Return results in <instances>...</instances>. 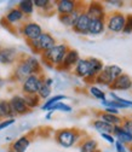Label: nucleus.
<instances>
[{
	"label": "nucleus",
	"instance_id": "nucleus-28",
	"mask_svg": "<svg viewBox=\"0 0 132 152\" xmlns=\"http://www.w3.org/2000/svg\"><path fill=\"white\" fill-rule=\"evenodd\" d=\"M92 127L95 128L100 134H102V133H107V134H111L113 133V126L108 124L107 122L100 120V118H96L95 121H92Z\"/></svg>",
	"mask_w": 132,
	"mask_h": 152
},
{
	"label": "nucleus",
	"instance_id": "nucleus-24",
	"mask_svg": "<svg viewBox=\"0 0 132 152\" xmlns=\"http://www.w3.org/2000/svg\"><path fill=\"white\" fill-rule=\"evenodd\" d=\"M34 9L40 10L43 13H50L55 11V1L51 0H33Z\"/></svg>",
	"mask_w": 132,
	"mask_h": 152
},
{
	"label": "nucleus",
	"instance_id": "nucleus-6",
	"mask_svg": "<svg viewBox=\"0 0 132 152\" xmlns=\"http://www.w3.org/2000/svg\"><path fill=\"white\" fill-rule=\"evenodd\" d=\"M18 31H20V34L24 37L26 41L35 40L44 33L41 26L36 22H33V21H27V22L22 23Z\"/></svg>",
	"mask_w": 132,
	"mask_h": 152
},
{
	"label": "nucleus",
	"instance_id": "nucleus-45",
	"mask_svg": "<svg viewBox=\"0 0 132 152\" xmlns=\"http://www.w3.org/2000/svg\"><path fill=\"white\" fill-rule=\"evenodd\" d=\"M97 152H101V151H100V150H98V151H97Z\"/></svg>",
	"mask_w": 132,
	"mask_h": 152
},
{
	"label": "nucleus",
	"instance_id": "nucleus-29",
	"mask_svg": "<svg viewBox=\"0 0 132 152\" xmlns=\"http://www.w3.org/2000/svg\"><path fill=\"white\" fill-rule=\"evenodd\" d=\"M64 99H67V97L64 96V94H56V96H51L49 99H46L44 102L43 105H40V109L44 110V111H49L51 106H53L55 104H57V103H60V102H62Z\"/></svg>",
	"mask_w": 132,
	"mask_h": 152
},
{
	"label": "nucleus",
	"instance_id": "nucleus-40",
	"mask_svg": "<svg viewBox=\"0 0 132 152\" xmlns=\"http://www.w3.org/2000/svg\"><path fill=\"white\" fill-rule=\"evenodd\" d=\"M43 81H44V83H46L50 87H52L53 83H55V80L52 77H49V76H45V75H44V77H43Z\"/></svg>",
	"mask_w": 132,
	"mask_h": 152
},
{
	"label": "nucleus",
	"instance_id": "nucleus-9",
	"mask_svg": "<svg viewBox=\"0 0 132 152\" xmlns=\"http://www.w3.org/2000/svg\"><path fill=\"white\" fill-rule=\"evenodd\" d=\"M83 5V3L77 1V0H57V1H55V11L57 12L58 16L70 15Z\"/></svg>",
	"mask_w": 132,
	"mask_h": 152
},
{
	"label": "nucleus",
	"instance_id": "nucleus-47",
	"mask_svg": "<svg viewBox=\"0 0 132 152\" xmlns=\"http://www.w3.org/2000/svg\"><path fill=\"white\" fill-rule=\"evenodd\" d=\"M0 50H1V46H0Z\"/></svg>",
	"mask_w": 132,
	"mask_h": 152
},
{
	"label": "nucleus",
	"instance_id": "nucleus-25",
	"mask_svg": "<svg viewBox=\"0 0 132 152\" xmlns=\"http://www.w3.org/2000/svg\"><path fill=\"white\" fill-rule=\"evenodd\" d=\"M98 118L104 121V122H107L108 124H110L113 127L114 126H120L121 122H122V117L120 115H113V113H107L104 111L98 112Z\"/></svg>",
	"mask_w": 132,
	"mask_h": 152
},
{
	"label": "nucleus",
	"instance_id": "nucleus-37",
	"mask_svg": "<svg viewBox=\"0 0 132 152\" xmlns=\"http://www.w3.org/2000/svg\"><path fill=\"white\" fill-rule=\"evenodd\" d=\"M105 3L110 6H115V7H122L124 6V1H121V0H107Z\"/></svg>",
	"mask_w": 132,
	"mask_h": 152
},
{
	"label": "nucleus",
	"instance_id": "nucleus-7",
	"mask_svg": "<svg viewBox=\"0 0 132 152\" xmlns=\"http://www.w3.org/2000/svg\"><path fill=\"white\" fill-rule=\"evenodd\" d=\"M126 16L119 11L111 12L105 17V28L111 33H122Z\"/></svg>",
	"mask_w": 132,
	"mask_h": 152
},
{
	"label": "nucleus",
	"instance_id": "nucleus-31",
	"mask_svg": "<svg viewBox=\"0 0 132 152\" xmlns=\"http://www.w3.org/2000/svg\"><path fill=\"white\" fill-rule=\"evenodd\" d=\"M44 77V76H43ZM38 97H39L41 100H46V99H49L50 97H51V94H52V87H50V86H47L46 83H44V81L41 82V85H40V87H39V91H38Z\"/></svg>",
	"mask_w": 132,
	"mask_h": 152
},
{
	"label": "nucleus",
	"instance_id": "nucleus-49",
	"mask_svg": "<svg viewBox=\"0 0 132 152\" xmlns=\"http://www.w3.org/2000/svg\"><path fill=\"white\" fill-rule=\"evenodd\" d=\"M131 91H132V87H131Z\"/></svg>",
	"mask_w": 132,
	"mask_h": 152
},
{
	"label": "nucleus",
	"instance_id": "nucleus-1",
	"mask_svg": "<svg viewBox=\"0 0 132 152\" xmlns=\"http://www.w3.org/2000/svg\"><path fill=\"white\" fill-rule=\"evenodd\" d=\"M30 75H43L41 62L34 56H21L15 64V69L11 75V80L17 83H22Z\"/></svg>",
	"mask_w": 132,
	"mask_h": 152
},
{
	"label": "nucleus",
	"instance_id": "nucleus-27",
	"mask_svg": "<svg viewBox=\"0 0 132 152\" xmlns=\"http://www.w3.org/2000/svg\"><path fill=\"white\" fill-rule=\"evenodd\" d=\"M18 10H20L26 17L27 16H32L34 13V4H33V0H21L18 1L17 6Z\"/></svg>",
	"mask_w": 132,
	"mask_h": 152
},
{
	"label": "nucleus",
	"instance_id": "nucleus-35",
	"mask_svg": "<svg viewBox=\"0 0 132 152\" xmlns=\"http://www.w3.org/2000/svg\"><path fill=\"white\" fill-rule=\"evenodd\" d=\"M124 34H131L132 33V15L126 16V21H125V27L122 30Z\"/></svg>",
	"mask_w": 132,
	"mask_h": 152
},
{
	"label": "nucleus",
	"instance_id": "nucleus-43",
	"mask_svg": "<svg viewBox=\"0 0 132 152\" xmlns=\"http://www.w3.org/2000/svg\"><path fill=\"white\" fill-rule=\"evenodd\" d=\"M52 113H53V112H51V111H49V112H47V115H46V120H50V118L52 117Z\"/></svg>",
	"mask_w": 132,
	"mask_h": 152
},
{
	"label": "nucleus",
	"instance_id": "nucleus-19",
	"mask_svg": "<svg viewBox=\"0 0 132 152\" xmlns=\"http://www.w3.org/2000/svg\"><path fill=\"white\" fill-rule=\"evenodd\" d=\"M85 9V5L80 6L79 9H77L74 12H72L70 15H61L58 16V21L60 23H62L64 27H68V28H73V26L75 24V22H77V20L79 18L80 13L84 11Z\"/></svg>",
	"mask_w": 132,
	"mask_h": 152
},
{
	"label": "nucleus",
	"instance_id": "nucleus-33",
	"mask_svg": "<svg viewBox=\"0 0 132 152\" xmlns=\"http://www.w3.org/2000/svg\"><path fill=\"white\" fill-rule=\"evenodd\" d=\"M49 111H51V112H55V111H62V112H72V111H73V107H72L70 105H68V104L63 103V102H60V103H57V104H55L53 106H51ZM49 111H47V112H49Z\"/></svg>",
	"mask_w": 132,
	"mask_h": 152
},
{
	"label": "nucleus",
	"instance_id": "nucleus-39",
	"mask_svg": "<svg viewBox=\"0 0 132 152\" xmlns=\"http://www.w3.org/2000/svg\"><path fill=\"white\" fill-rule=\"evenodd\" d=\"M114 145H115V150H117V152H127V150H126V146H125L122 142H120V141L115 140Z\"/></svg>",
	"mask_w": 132,
	"mask_h": 152
},
{
	"label": "nucleus",
	"instance_id": "nucleus-10",
	"mask_svg": "<svg viewBox=\"0 0 132 152\" xmlns=\"http://www.w3.org/2000/svg\"><path fill=\"white\" fill-rule=\"evenodd\" d=\"M9 102H10V105H11V109L15 113V116H23L32 111L27 106L22 94H15V96H12L9 99Z\"/></svg>",
	"mask_w": 132,
	"mask_h": 152
},
{
	"label": "nucleus",
	"instance_id": "nucleus-30",
	"mask_svg": "<svg viewBox=\"0 0 132 152\" xmlns=\"http://www.w3.org/2000/svg\"><path fill=\"white\" fill-rule=\"evenodd\" d=\"M24 98V102L27 104V106L33 110V109H36L40 106V103H41V99L38 97V94H30V96H23Z\"/></svg>",
	"mask_w": 132,
	"mask_h": 152
},
{
	"label": "nucleus",
	"instance_id": "nucleus-46",
	"mask_svg": "<svg viewBox=\"0 0 132 152\" xmlns=\"http://www.w3.org/2000/svg\"><path fill=\"white\" fill-rule=\"evenodd\" d=\"M9 152H13V151H9Z\"/></svg>",
	"mask_w": 132,
	"mask_h": 152
},
{
	"label": "nucleus",
	"instance_id": "nucleus-41",
	"mask_svg": "<svg viewBox=\"0 0 132 152\" xmlns=\"http://www.w3.org/2000/svg\"><path fill=\"white\" fill-rule=\"evenodd\" d=\"M104 112H107V113H113V115H119L120 113V111L119 110H117V109H113V107H104V110H103Z\"/></svg>",
	"mask_w": 132,
	"mask_h": 152
},
{
	"label": "nucleus",
	"instance_id": "nucleus-23",
	"mask_svg": "<svg viewBox=\"0 0 132 152\" xmlns=\"http://www.w3.org/2000/svg\"><path fill=\"white\" fill-rule=\"evenodd\" d=\"M80 152H97L98 151V142L93 138H85L79 144Z\"/></svg>",
	"mask_w": 132,
	"mask_h": 152
},
{
	"label": "nucleus",
	"instance_id": "nucleus-32",
	"mask_svg": "<svg viewBox=\"0 0 132 152\" xmlns=\"http://www.w3.org/2000/svg\"><path fill=\"white\" fill-rule=\"evenodd\" d=\"M88 93H90L95 99H98V100H101V102H103V100L107 99L105 92L102 91V88H100L98 86H93V85H91V86L88 87Z\"/></svg>",
	"mask_w": 132,
	"mask_h": 152
},
{
	"label": "nucleus",
	"instance_id": "nucleus-8",
	"mask_svg": "<svg viewBox=\"0 0 132 152\" xmlns=\"http://www.w3.org/2000/svg\"><path fill=\"white\" fill-rule=\"evenodd\" d=\"M44 75H30L21 83V92L22 96H30V94H36L39 91V87L43 82Z\"/></svg>",
	"mask_w": 132,
	"mask_h": 152
},
{
	"label": "nucleus",
	"instance_id": "nucleus-38",
	"mask_svg": "<svg viewBox=\"0 0 132 152\" xmlns=\"http://www.w3.org/2000/svg\"><path fill=\"white\" fill-rule=\"evenodd\" d=\"M101 137H102L107 142H109V144H114V142H115V138L113 137V134H107V133H102Z\"/></svg>",
	"mask_w": 132,
	"mask_h": 152
},
{
	"label": "nucleus",
	"instance_id": "nucleus-17",
	"mask_svg": "<svg viewBox=\"0 0 132 152\" xmlns=\"http://www.w3.org/2000/svg\"><path fill=\"white\" fill-rule=\"evenodd\" d=\"M24 18H26V16L15 6V7H12L11 10L7 11V13L4 16V18L1 20V23H3V26H5V27H6V26H15V24H17V23L22 22Z\"/></svg>",
	"mask_w": 132,
	"mask_h": 152
},
{
	"label": "nucleus",
	"instance_id": "nucleus-34",
	"mask_svg": "<svg viewBox=\"0 0 132 152\" xmlns=\"http://www.w3.org/2000/svg\"><path fill=\"white\" fill-rule=\"evenodd\" d=\"M122 127V129L128 133V134L132 137V116H128V117H122V122L120 124Z\"/></svg>",
	"mask_w": 132,
	"mask_h": 152
},
{
	"label": "nucleus",
	"instance_id": "nucleus-48",
	"mask_svg": "<svg viewBox=\"0 0 132 152\" xmlns=\"http://www.w3.org/2000/svg\"><path fill=\"white\" fill-rule=\"evenodd\" d=\"M131 146H132V142H131Z\"/></svg>",
	"mask_w": 132,
	"mask_h": 152
},
{
	"label": "nucleus",
	"instance_id": "nucleus-3",
	"mask_svg": "<svg viewBox=\"0 0 132 152\" xmlns=\"http://www.w3.org/2000/svg\"><path fill=\"white\" fill-rule=\"evenodd\" d=\"M84 133L77 128H63L58 129L55 133V140L60 146L64 148H69L75 146L79 141H81Z\"/></svg>",
	"mask_w": 132,
	"mask_h": 152
},
{
	"label": "nucleus",
	"instance_id": "nucleus-26",
	"mask_svg": "<svg viewBox=\"0 0 132 152\" xmlns=\"http://www.w3.org/2000/svg\"><path fill=\"white\" fill-rule=\"evenodd\" d=\"M0 115H1L3 120L6 118H15V113L11 109L9 99H0Z\"/></svg>",
	"mask_w": 132,
	"mask_h": 152
},
{
	"label": "nucleus",
	"instance_id": "nucleus-5",
	"mask_svg": "<svg viewBox=\"0 0 132 152\" xmlns=\"http://www.w3.org/2000/svg\"><path fill=\"white\" fill-rule=\"evenodd\" d=\"M56 44H57V41H56L55 36L50 33H46V31H44L38 39L32 40V41H27L28 47L32 50V52H34L36 54H41V53L49 51Z\"/></svg>",
	"mask_w": 132,
	"mask_h": 152
},
{
	"label": "nucleus",
	"instance_id": "nucleus-18",
	"mask_svg": "<svg viewBox=\"0 0 132 152\" xmlns=\"http://www.w3.org/2000/svg\"><path fill=\"white\" fill-rule=\"evenodd\" d=\"M30 142H32V139L28 134H24V135H21L18 137L16 140H13L10 145V151H13V152H26L28 150V147L30 146Z\"/></svg>",
	"mask_w": 132,
	"mask_h": 152
},
{
	"label": "nucleus",
	"instance_id": "nucleus-20",
	"mask_svg": "<svg viewBox=\"0 0 132 152\" xmlns=\"http://www.w3.org/2000/svg\"><path fill=\"white\" fill-rule=\"evenodd\" d=\"M88 71H90V68H88L87 58H80L78 61V63L75 64V66L73 68V74L77 76V77L83 79V80H85L88 76Z\"/></svg>",
	"mask_w": 132,
	"mask_h": 152
},
{
	"label": "nucleus",
	"instance_id": "nucleus-44",
	"mask_svg": "<svg viewBox=\"0 0 132 152\" xmlns=\"http://www.w3.org/2000/svg\"><path fill=\"white\" fill-rule=\"evenodd\" d=\"M3 120V117H1V115H0V121H1Z\"/></svg>",
	"mask_w": 132,
	"mask_h": 152
},
{
	"label": "nucleus",
	"instance_id": "nucleus-22",
	"mask_svg": "<svg viewBox=\"0 0 132 152\" xmlns=\"http://www.w3.org/2000/svg\"><path fill=\"white\" fill-rule=\"evenodd\" d=\"M105 30V20H100L95 18L91 20L90 27H88V35H101Z\"/></svg>",
	"mask_w": 132,
	"mask_h": 152
},
{
	"label": "nucleus",
	"instance_id": "nucleus-4",
	"mask_svg": "<svg viewBox=\"0 0 132 152\" xmlns=\"http://www.w3.org/2000/svg\"><path fill=\"white\" fill-rule=\"evenodd\" d=\"M122 69L119 65L111 64V65H104L103 70L95 77V82L98 86H103V87H109L113 81H114L117 77L122 74Z\"/></svg>",
	"mask_w": 132,
	"mask_h": 152
},
{
	"label": "nucleus",
	"instance_id": "nucleus-16",
	"mask_svg": "<svg viewBox=\"0 0 132 152\" xmlns=\"http://www.w3.org/2000/svg\"><path fill=\"white\" fill-rule=\"evenodd\" d=\"M90 22H91V18L83 11L72 29L75 34H78V35H88Z\"/></svg>",
	"mask_w": 132,
	"mask_h": 152
},
{
	"label": "nucleus",
	"instance_id": "nucleus-12",
	"mask_svg": "<svg viewBox=\"0 0 132 152\" xmlns=\"http://www.w3.org/2000/svg\"><path fill=\"white\" fill-rule=\"evenodd\" d=\"M84 12L91 18V20H95V18L105 20V17H107L105 9H104L103 4L100 1H91L87 5H85Z\"/></svg>",
	"mask_w": 132,
	"mask_h": 152
},
{
	"label": "nucleus",
	"instance_id": "nucleus-13",
	"mask_svg": "<svg viewBox=\"0 0 132 152\" xmlns=\"http://www.w3.org/2000/svg\"><path fill=\"white\" fill-rule=\"evenodd\" d=\"M88 61V68H90V71H88V76L84 80L85 83H93L95 81V77L103 70L104 68V64L101 59L96 58V57H90L87 58Z\"/></svg>",
	"mask_w": 132,
	"mask_h": 152
},
{
	"label": "nucleus",
	"instance_id": "nucleus-14",
	"mask_svg": "<svg viewBox=\"0 0 132 152\" xmlns=\"http://www.w3.org/2000/svg\"><path fill=\"white\" fill-rule=\"evenodd\" d=\"M80 59V54L77 50L74 48H69L68 52L64 56V59L60 66V71H70L73 70V68L75 66V64L78 63V61Z\"/></svg>",
	"mask_w": 132,
	"mask_h": 152
},
{
	"label": "nucleus",
	"instance_id": "nucleus-36",
	"mask_svg": "<svg viewBox=\"0 0 132 152\" xmlns=\"http://www.w3.org/2000/svg\"><path fill=\"white\" fill-rule=\"evenodd\" d=\"M16 123V120L15 118H6V120H1L0 121V132L4 130V129H7L9 127H11L12 124Z\"/></svg>",
	"mask_w": 132,
	"mask_h": 152
},
{
	"label": "nucleus",
	"instance_id": "nucleus-11",
	"mask_svg": "<svg viewBox=\"0 0 132 152\" xmlns=\"http://www.w3.org/2000/svg\"><path fill=\"white\" fill-rule=\"evenodd\" d=\"M18 51L15 47H1L0 50V64L3 65H15L21 58Z\"/></svg>",
	"mask_w": 132,
	"mask_h": 152
},
{
	"label": "nucleus",
	"instance_id": "nucleus-21",
	"mask_svg": "<svg viewBox=\"0 0 132 152\" xmlns=\"http://www.w3.org/2000/svg\"><path fill=\"white\" fill-rule=\"evenodd\" d=\"M111 134L115 138V140L122 142L124 145H131V142H132V137L122 129L121 126H114Z\"/></svg>",
	"mask_w": 132,
	"mask_h": 152
},
{
	"label": "nucleus",
	"instance_id": "nucleus-2",
	"mask_svg": "<svg viewBox=\"0 0 132 152\" xmlns=\"http://www.w3.org/2000/svg\"><path fill=\"white\" fill-rule=\"evenodd\" d=\"M70 47L62 42V44H56L52 48H50L49 51L44 52L40 54L41 57V63L45 64L47 68H52V69H60L63 59H64V56L68 52Z\"/></svg>",
	"mask_w": 132,
	"mask_h": 152
},
{
	"label": "nucleus",
	"instance_id": "nucleus-42",
	"mask_svg": "<svg viewBox=\"0 0 132 152\" xmlns=\"http://www.w3.org/2000/svg\"><path fill=\"white\" fill-rule=\"evenodd\" d=\"M6 85V81L3 79V77H0V91H1L4 88V86Z\"/></svg>",
	"mask_w": 132,
	"mask_h": 152
},
{
	"label": "nucleus",
	"instance_id": "nucleus-15",
	"mask_svg": "<svg viewBox=\"0 0 132 152\" xmlns=\"http://www.w3.org/2000/svg\"><path fill=\"white\" fill-rule=\"evenodd\" d=\"M132 87V79L131 76L122 72L119 77H117L113 83L108 87L111 92H115V91H130Z\"/></svg>",
	"mask_w": 132,
	"mask_h": 152
}]
</instances>
